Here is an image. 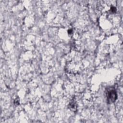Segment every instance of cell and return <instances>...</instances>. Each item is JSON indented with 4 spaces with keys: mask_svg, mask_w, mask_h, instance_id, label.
Listing matches in <instances>:
<instances>
[{
    "mask_svg": "<svg viewBox=\"0 0 123 123\" xmlns=\"http://www.w3.org/2000/svg\"><path fill=\"white\" fill-rule=\"evenodd\" d=\"M106 97L108 103L114 102L117 98V94L116 90L113 88L108 89L106 92Z\"/></svg>",
    "mask_w": 123,
    "mask_h": 123,
    "instance_id": "1",
    "label": "cell"
}]
</instances>
